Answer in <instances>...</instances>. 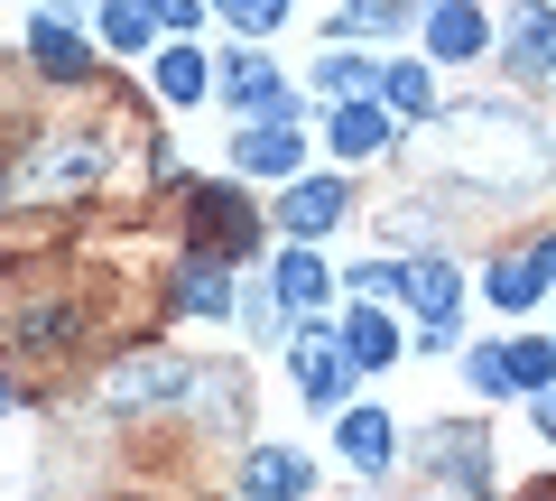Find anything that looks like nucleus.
<instances>
[{
	"label": "nucleus",
	"mask_w": 556,
	"mask_h": 501,
	"mask_svg": "<svg viewBox=\"0 0 556 501\" xmlns=\"http://www.w3.org/2000/svg\"><path fill=\"white\" fill-rule=\"evenodd\" d=\"M353 372H362L353 343H334L325 325H306V335H298V390H306V409H325V418H334V409L353 400Z\"/></svg>",
	"instance_id": "20e7f679"
},
{
	"label": "nucleus",
	"mask_w": 556,
	"mask_h": 501,
	"mask_svg": "<svg viewBox=\"0 0 556 501\" xmlns=\"http://www.w3.org/2000/svg\"><path fill=\"white\" fill-rule=\"evenodd\" d=\"M223 102H241L251 121H298V93L278 84V65L260 57V47H232V57H223Z\"/></svg>",
	"instance_id": "39448f33"
},
{
	"label": "nucleus",
	"mask_w": 556,
	"mask_h": 501,
	"mask_svg": "<svg viewBox=\"0 0 556 501\" xmlns=\"http://www.w3.org/2000/svg\"><path fill=\"white\" fill-rule=\"evenodd\" d=\"M93 177H102V140H47V149H28L20 196H75Z\"/></svg>",
	"instance_id": "423d86ee"
},
{
	"label": "nucleus",
	"mask_w": 556,
	"mask_h": 501,
	"mask_svg": "<svg viewBox=\"0 0 556 501\" xmlns=\"http://www.w3.org/2000/svg\"><path fill=\"white\" fill-rule=\"evenodd\" d=\"M427 47H437V57H482V47H492V28H482L473 0H437V20H427Z\"/></svg>",
	"instance_id": "ddd939ff"
},
{
	"label": "nucleus",
	"mask_w": 556,
	"mask_h": 501,
	"mask_svg": "<svg viewBox=\"0 0 556 501\" xmlns=\"http://www.w3.org/2000/svg\"><path fill=\"white\" fill-rule=\"evenodd\" d=\"M28 57H38L56 84H84V65H93V57H84V38H75L65 20H28Z\"/></svg>",
	"instance_id": "4468645a"
},
{
	"label": "nucleus",
	"mask_w": 556,
	"mask_h": 501,
	"mask_svg": "<svg viewBox=\"0 0 556 501\" xmlns=\"http://www.w3.org/2000/svg\"><path fill=\"white\" fill-rule=\"evenodd\" d=\"M186 390H204L195 362H177V353H139V362H121L112 381H102V400H112V409H167V400H186Z\"/></svg>",
	"instance_id": "7ed1b4c3"
},
{
	"label": "nucleus",
	"mask_w": 556,
	"mask_h": 501,
	"mask_svg": "<svg viewBox=\"0 0 556 501\" xmlns=\"http://www.w3.org/2000/svg\"><path fill=\"white\" fill-rule=\"evenodd\" d=\"M380 102H390V112H408V121H427V112H437L427 65H380Z\"/></svg>",
	"instance_id": "aec40b11"
},
{
	"label": "nucleus",
	"mask_w": 556,
	"mask_h": 501,
	"mask_svg": "<svg viewBox=\"0 0 556 501\" xmlns=\"http://www.w3.org/2000/svg\"><path fill=\"white\" fill-rule=\"evenodd\" d=\"M214 10L232 28H278V20H288V0H214Z\"/></svg>",
	"instance_id": "cd10ccee"
},
{
	"label": "nucleus",
	"mask_w": 556,
	"mask_h": 501,
	"mask_svg": "<svg viewBox=\"0 0 556 501\" xmlns=\"http://www.w3.org/2000/svg\"><path fill=\"white\" fill-rule=\"evenodd\" d=\"M0 409H10V390H0Z\"/></svg>",
	"instance_id": "2f4dec72"
},
{
	"label": "nucleus",
	"mask_w": 556,
	"mask_h": 501,
	"mask_svg": "<svg viewBox=\"0 0 556 501\" xmlns=\"http://www.w3.org/2000/svg\"><path fill=\"white\" fill-rule=\"evenodd\" d=\"M408 464H437L464 501H492V446H482L473 427H417V437H408Z\"/></svg>",
	"instance_id": "f03ea898"
},
{
	"label": "nucleus",
	"mask_w": 556,
	"mask_h": 501,
	"mask_svg": "<svg viewBox=\"0 0 556 501\" xmlns=\"http://www.w3.org/2000/svg\"><path fill=\"white\" fill-rule=\"evenodd\" d=\"M241 492H251V501H298V492H316V464H306L298 446H251Z\"/></svg>",
	"instance_id": "6e6552de"
},
{
	"label": "nucleus",
	"mask_w": 556,
	"mask_h": 501,
	"mask_svg": "<svg viewBox=\"0 0 556 501\" xmlns=\"http://www.w3.org/2000/svg\"><path fill=\"white\" fill-rule=\"evenodd\" d=\"M159 28H204V0H159Z\"/></svg>",
	"instance_id": "c85d7f7f"
},
{
	"label": "nucleus",
	"mask_w": 556,
	"mask_h": 501,
	"mask_svg": "<svg viewBox=\"0 0 556 501\" xmlns=\"http://www.w3.org/2000/svg\"><path fill=\"white\" fill-rule=\"evenodd\" d=\"M232 306H241V325H251V335H260V343H278V316H288V298H278V279H269V288H260V279H251V288H241V298H232Z\"/></svg>",
	"instance_id": "a878e982"
},
{
	"label": "nucleus",
	"mask_w": 556,
	"mask_h": 501,
	"mask_svg": "<svg viewBox=\"0 0 556 501\" xmlns=\"http://www.w3.org/2000/svg\"><path fill=\"white\" fill-rule=\"evenodd\" d=\"M278 298L298 306V316H316V306L334 298V279H325V261H316V251H278Z\"/></svg>",
	"instance_id": "dca6fc26"
},
{
	"label": "nucleus",
	"mask_w": 556,
	"mask_h": 501,
	"mask_svg": "<svg viewBox=\"0 0 556 501\" xmlns=\"http://www.w3.org/2000/svg\"><path fill=\"white\" fill-rule=\"evenodd\" d=\"M510 65H519V75H556V20H547V10H529V20H519Z\"/></svg>",
	"instance_id": "412c9836"
},
{
	"label": "nucleus",
	"mask_w": 556,
	"mask_h": 501,
	"mask_svg": "<svg viewBox=\"0 0 556 501\" xmlns=\"http://www.w3.org/2000/svg\"><path fill=\"white\" fill-rule=\"evenodd\" d=\"M437 177H464V167H482L492 177V204H519V196H538V186L556 177V159H547V130H538L529 112H510V102H455V112L437 121ZM473 177V186H482Z\"/></svg>",
	"instance_id": "f257e3e1"
},
{
	"label": "nucleus",
	"mask_w": 556,
	"mask_h": 501,
	"mask_svg": "<svg viewBox=\"0 0 556 501\" xmlns=\"http://www.w3.org/2000/svg\"><path fill=\"white\" fill-rule=\"evenodd\" d=\"M529 409H538V427H547V446H556V390H538Z\"/></svg>",
	"instance_id": "c756f323"
},
{
	"label": "nucleus",
	"mask_w": 556,
	"mask_h": 501,
	"mask_svg": "<svg viewBox=\"0 0 556 501\" xmlns=\"http://www.w3.org/2000/svg\"><path fill=\"white\" fill-rule=\"evenodd\" d=\"M195 214H204V223H214V233H223V241H232V251H251V204H241V196H232V186H204V196H195Z\"/></svg>",
	"instance_id": "4be33fe9"
},
{
	"label": "nucleus",
	"mask_w": 556,
	"mask_h": 501,
	"mask_svg": "<svg viewBox=\"0 0 556 501\" xmlns=\"http://www.w3.org/2000/svg\"><path fill=\"white\" fill-rule=\"evenodd\" d=\"M538 288H547V270H538V251H529V261H501V270H492V298L510 306V316H519V306H538Z\"/></svg>",
	"instance_id": "393cba45"
},
{
	"label": "nucleus",
	"mask_w": 556,
	"mask_h": 501,
	"mask_svg": "<svg viewBox=\"0 0 556 501\" xmlns=\"http://www.w3.org/2000/svg\"><path fill=\"white\" fill-rule=\"evenodd\" d=\"M204 84H214V75H204L195 47H167V57H159V93L167 102H204Z\"/></svg>",
	"instance_id": "5701e85b"
},
{
	"label": "nucleus",
	"mask_w": 556,
	"mask_h": 501,
	"mask_svg": "<svg viewBox=\"0 0 556 501\" xmlns=\"http://www.w3.org/2000/svg\"><path fill=\"white\" fill-rule=\"evenodd\" d=\"M510 372L519 390H556V343H510Z\"/></svg>",
	"instance_id": "bb28decb"
},
{
	"label": "nucleus",
	"mask_w": 556,
	"mask_h": 501,
	"mask_svg": "<svg viewBox=\"0 0 556 501\" xmlns=\"http://www.w3.org/2000/svg\"><path fill=\"white\" fill-rule=\"evenodd\" d=\"M390 298H408V316H417V325H445V316L464 306V270H455V261H437V251H427V261H399Z\"/></svg>",
	"instance_id": "0eeeda50"
},
{
	"label": "nucleus",
	"mask_w": 556,
	"mask_h": 501,
	"mask_svg": "<svg viewBox=\"0 0 556 501\" xmlns=\"http://www.w3.org/2000/svg\"><path fill=\"white\" fill-rule=\"evenodd\" d=\"M102 47H121V57H139V47L159 38V0H102Z\"/></svg>",
	"instance_id": "2eb2a0df"
},
{
	"label": "nucleus",
	"mask_w": 556,
	"mask_h": 501,
	"mask_svg": "<svg viewBox=\"0 0 556 501\" xmlns=\"http://www.w3.org/2000/svg\"><path fill=\"white\" fill-rule=\"evenodd\" d=\"M325 140H334V159H371L380 140H390V112H380V102H334V112H325Z\"/></svg>",
	"instance_id": "9b49d317"
},
{
	"label": "nucleus",
	"mask_w": 556,
	"mask_h": 501,
	"mask_svg": "<svg viewBox=\"0 0 556 501\" xmlns=\"http://www.w3.org/2000/svg\"><path fill=\"white\" fill-rule=\"evenodd\" d=\"M343 204H353V186H343V177H298V186H288V196H278V223H288V233H334V223H343Z\"/></svg>",
	"instance_id": "9d476101"
},
{
	"label": "nucleus",
	"mask_w": 556,
	"mask_h": 501,
	"mask_svg": "<svg viewBox=\"0 0 556 501\" xmlns=\"http://www.w3.org/2000/svg\"><path fill=\"white\" fill-rule=\"evenodd\" d=\"M232 298H241V288L223 279V261H186L177 270V306H195V316H223Z\"/></svg>",
	"instance_id": "a211bd4d"
},
{
	"label": "nucleus",
	"mask_w": 556,
	"mask_h": 501,
	"mask_svg": "<svg viewBox=\"0 0 556 501\" xmlns=\"http://www.w3.org/2000/svg\"><path fill=\"white\" fill-rule=\"evenodd\" d=\"M334 446H343V464H353V474H390V418H380V409H343V427H334Z\"/></svg>",
	"instance_id": "f8f14e48"
},
{
	"label": "nucleus",
	"mask_w": 556,
	"mask_h": 501,
	"mask_svg": "<svg viewBox=\"0 0 556 501\" xmlns=\"http://www.w3.org/2000/svg\"><path fill=\"white\" fill-rule=\"evenodd\" d=\"M538 270H547V279H556V233H547V241H538Z\"/></svg>",
	"instance_id": "7c9ffc66"
},
{
	"label": "nucleus",
	"mask_w": 556,
	"mask_h": 501,
	"mask_svg": "<svg viewBox=\"0 0 556 501\" xmlns=\"http://www.w3.org/2000/svg\"><path fill=\"white\" fill-rule=\"evenodd\" d=\"M316 93H325V102L380 93V65H362V57H343V47H325V57H316Z\"/></svg>",
	"instance_id": "f3484780"
},
{
	"label": "nucleus",
	"mask_w": 556,
	"mask_h": 501,
	"mask_svg": "<svg viewBox=\"0 0 556 501\" xmlns=\"http://www.w3.org/2000/svg\"><path fill=\"white\" fill-rule=\"evenodd\" d=\"M343 343H353L362 372H380V362L399 353V335H390V316H380V306H353V316H343Z\"/></svg>",
	"instance_id": "6ab92c4d"
},
{
	"label": "nucleus",
	"mask_w": 556,
	"mask_h": 501,
	"mask_svg": "<svg viewBox=\"0 0 556 501\" xmlns=\"http://www.w3.org/2000/svg\"><path fill=\"white\" fill-rule=\"evenodd\" d=\"M232 167L241 177H298V121H241Z\"/></svg>",
	"instance_id": "1a4fd4ad"
},
{
	"label": "nucleus",
	"mask_w": 556,
	"mask_h": 501,
	"mask_svg": "<svg viewBox=\"0 0 556 501\" xmlns=\"http://www.w3.org/2000/svg\"><path fill=\"white\" fill-rule=\"evenodd\" d=\"M464 381H473V400H510L519 372H510V353H501V343H482V353H464Z\"/></svg>",
	"instance_id": "b1692460"
}]
</instances>
